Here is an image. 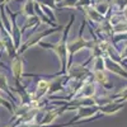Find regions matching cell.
<instances>
[{
    "instance_id": "9c48e42d",
    "label": "cell",
    "mask_w": 127,
    "mask_h": 127,
    "mask_svg": "<svg viewBox=\"0 0 127 127\" xmlns=\"http://www.w3.org/2000/svg\"><path fill=\"white\" fill-rule=\"evenodd\" d=\"M95 93H97V83L92 78V79H88L83 83L81 88L79 89V92L74 97H94Z\"/></svg>"
},
{
    "instance_id": "277c9868",
    "label": "cell",
    "mask_w": 127,
    "mask_h": 127,
    "mask_svg": "<svg viewBox=\"0 0 127 127\" xmlns=\"http://www.w3.org/2000/svg\"><path fill=\"white\" fill-rule=\"evenodd\" d=\"M66 75L69 76V79L85 81V80L93 78V71L90 67L87 66V64L71 62L66 69Z\"/></svg>"
},
{
    "instance_id": "8992f818",
    "label": "cell",
    "mask_w": 127,
    "mask_h": 127,
    "mask_svg": "<svg viewBox=\"0 0 127 127\" xmlns=\"http://www.w3.org/2000/svg\"><path fill=\"white\" fill-rule=\"evenodd\" d=\"M104 66H105V70L112 72L113 75H117L120 78L127 79V69H126L127 66L126 65H122V64L112 60L108 56H104Z\"/></svg>"
},
{
    "instance_id": "e0dca14e",
    "label": "cell",
    "mask_w": 127,
    "mask_h": 127,
    "mask_svg": "<svg viewBox=\"0 0 127 127\" xmlns=\"http://www.w3.org/2000/svg\"><path fill=\"white\" fill-rule=\"evenodd\" d=\"M8 95L4 93V92H1V90H0V105H1V107H5L10 113H12L13 114V112H14V109H15V107H17V105L13 103V102H10L8 98Z\"/></svg>"
},
{
    "instance_id": "7a4b0ae2",
    "label": "cell",
    "mask_w": 127,
    "mask_h": 127,
    "mask_svg": "<svg viewBox=\"0 0 127 127\" xmlns=\"http://www.w3.org/2000/svg\"><path fill=\"white\" fill-rule=\"evenodd\" d=\"M87 26V19H84L83 22V26L80 27V31H79V34L75 39L72 41H69L67 42V66L71 64L72 61V57L75 56L79 51H83V50H92L97 42V36L94 34L93 29L90 28V33L93 36V39H87L85 37L83 36V31H84V27Z\"/></svg>"
},
{
    "instance_id": "3957f363",
    "label": "cell",
    "mask_w": 127,
    "mask_h": 127,
    "mask_svg": "<svg viewBox=\"0 0 127 127\" xmlns=\"http://www.w3.org/2000/svg\"><path fill=\"white\" fill-rule=\"evenodd\" d=\"M62 29H64L62 26H56V27H51V28H48V29H43V31H38V32H36V33L32 34V36L24 42V43L19 47L18 54H19V55H23L24 52L28 51L31 47L38 46V43H39L41 41H43V38L51 36L52 33H56V32H59V31H62Z\"/></svg>"
},
{
    "instance_id": "5bb4252c",
    "label": "cell",
    "mask_w": 127,
    "mask_h": 127,
    "mask_svg": "<svg viewBox=\"0 0 127 127\" xmlns=\"http://www.w3.org/2000/svg\"><path fill=\"white\" fill-rule=\"evenodd\" d=\"M42 22H41V19H39V17L36 14V15H32V17H28L27 18V20L24 22V24H23V27H22V33L23 32H26L27 29H29V28H34V27H37V26H39Z\"/></svg>"
},
{
    "instance_id": "6da1fadb",
    "label": "cell",
    "mask_w": 127,
    "mask_h": 127,
    "mask_svg": "<svg viewBox=\"0 0 127 127\" xmlns=\"http://www.w3.org/2000/svg\"><path fill=\"white\" fill-rule=\"evenodd\" d=\"M75 20V17H71L70 22L65 26L64 32L60 37V39L56 43H50L46 41H41L38 46L43 50H48L52 51L54 54L57 56L59 62H60V71H57L56 74H54L52 76H59V75H65L66 74V69H67V42H69V33H70V28Z\"/></svg>"
},
{
    "instance_id": "ac0fdd59",
    "label": "cell",
    "mask_w": 127,
    "mask_h": 127,
    "mask_svg": "<svg viewBox=\"0 0 127 127\" xmlns=\"http://www.w3.org/2000/svg\"><path fill=\"white\" fill-rule=\"evenodd\" d=\"M93 64H92V71H99V70H105V66H104V56H98V57H94L93 60ZM90 61V62H92Z\"/></svg>"
},
{
    "instance_id": "44dd1931",
    "label": "cell",
    "mask_w": 127,
    "mask_h": 127,
    "mask_svg": "<svg viewBox=\"0 0 127 127\" xmlns=\"http://www.w3.org/2000/svg\"><path fill=\"white\" fill-rule=\"evenodd\" d=\"M5 127H14V125H12V123H10V125H8V126H5Z\"/></svg>"
},
{
    "instance_id": "7c38bea8",
    "label": "cell",
    "mask_w": 127,
    "mask_h": 127,
    "mask_svg": "<svg viewBox=\"0 0 127 127\" xmlns=\"http://www.w3.org/2000/svg\"><path fill=\"white\" fill-rule=\"evenodd\" d=\"M9 12V10H8ZM9 14L12 15V38H13V42H14V46L17 48V51L19 50L20 47V41H22V29H20V27L17 24V19H15V14L10 13Z\"/></svg>"
},
{
    "instance_id": "d6986e66",
    "label": "cell",
    "mask_w": 127,
    "mask_h": 127,
    "mask_svg": "<svg viewBox=\"0 0 127 127\" xmlns=\"http://www.w3.org/2000/svg\"><path fill=\"white\" fill-rule=\"evenodd\" d=\"M14 127H65L62 125H39L36 122H27V123H18Z\"/></svg>"
},
{
    "instance_id": "52a82bcc",
    "label": "cell",
    "mask_w": 127,
    "mask_h": 127,
    "mask_svg": "<svg viewBox=\"0 0 127 127\" xmlns=\"http://www.w3.org/2000/svg\"><path fill=\"white\" fill-rule=\"evenodd\" d=\"M65 112H69L67 107H65V105H59L55 108H46L45 116L39 125H54V122Z\"/></svg>"
},
{
    "instance_id": "603a6c76",
    "label": "cell",
    "mask_w": 127,
    "mask_h": 127,
    "mask_svg": "<svg viewBox=\"0 0 127 127\" xmlns=\"http://www.w3.org/2000/svg\"><path fill=\"white\" fill-rule=\"evenodd\" d=\"M33 1H37V0H33Z\"/></svg>"
},
{
    "instance_id": "9a60e30c",
    "label": "cell",
    "mask_w": 127,
    "mask_h": 127,
    "mask_svg": "<svg viewBox=\"0 0 127 127\" xmlns=\"http://www.w3.org/2000/svg\"><path fill=\"white\" fill-rule=\"evenodd\" d=\"M93 6H94V9L97 10L99 14H102L103 17H107V14L111 12V5H109L108 1H100V0H98V1L95 3Z\"/></svg>"
},
{
    "instance_id": "7402d4cb",
    "label": "cell",
    "mask_w": 127,
    "mask_h": 127,
    "mask_svg": "<svg viewBox=\"0 0 127 127\" xmlns=\"http://www.w3.org/2000/svg\"><path fill=\"white\" fill-rule=\"evenodd\" d=\"M0 66H3V64H1V62H0Z\"/></svg>"
},
{
    "instance_id": "30bf717a",
    "label": "cell",
    "mask_w": 127,
    "mask_h": 127,
    "mask_svg": "<svg viewBox=\"0 0 127 127\" xmlns=\"http://www.w3.org/2000/svg\"><path fill=\"white\" fill-rule=\"evenodd\" d=\"M123 105H125V103L109 100L107 103L99 105V113L103 116H112V114L118 113L121 109H123Z\"/></svg>"
},
{
    "instance_id": "2e32d148",
    "label": "cell",
    "mask_w": 127,
    "mask_h": 127,
    "mask_svg": "<svg viewBox=\"0 0 127 127\" xmlns=\"http://www.w3.org/2000/svg\"><path fill=\"white\" fill-rule=\"evenodd\" d=\"M109 98V100H114V102H120V103H126L127 102V87L122 88L121 90H118L117 93H114L113 95H107Z\"/></svg>"
},
{
    "instance_id": "5b68a950",
    "label": "cell",
    "mask_w": 127,
    "mask_h": 127,
    "mask_svg": "<svg viewBox=\"0 0 127 127\" xmlns=\"http://www.w3.org/2000/svg\"><path fill=\"white\" fill-rule=\"evenodd\" d=\"M10 71H12V75L15 80V85L20 87V79L24 75V64H23V59L22 55L17 54L14 57L10 59Z\"/></svg>"
},
{
    "instance_id": "4fadbf2b",
    "label": "cell",
    "mask_w": 127,
    "mask_h": 127,
    "mask_svg": "<svg viewBox=\"0 0 127 127\" xmlns=\"http://www.w3.org/2000/svg\"><path fill=\"white\" fill-rule=\"evenodd\" d=\"M34 5H36V1H33V0H27L22 8V14L26 18L36 15V6Z\"/></svg>"
},
{
    "instance_id": "ffe728a7",
    "label": "cell",
    "mask_w": 127,
    "mask_h": 127,
    "mask_svg": "<svg viewBox=\"0 0 127 127\" xmlns=\"http://www.w3.org/2000/svg\"><path fill=\"white\" fill-rule=\"evenodd\" d=\"M109 3L113 4L118 12H122V10L127 6V0H109Z\"/></svg>"
},
{
    "instance_id": "8fae6325",
    "label": "cell",
    "mask_w": 127,
    "mask_h": 127,
    "mask_svg": "<svg viewBox=\"0 0 127 127\" xmlns=\"http://www.w3.org/2000/svg\"><path fill=\"white\" fill-rule=\"evenodd\" d=\"M83 12H84V14H85V19H89L90 23H94V24H99V23L103 22V20L107 19L105 17H103L102 14H99L97 10L94 9L93 5L83 8Z\"/></svg>"
},
{
    "instance_id": "ba28073f",
    "label": "cell",
    "mask_w": 127,
    "mask_h": 127,
    "mask_svg": "<svg viewBox=\"0 0 127 127\" xmlns=\"http://www.w3.org/2000/svg\"><path fill=\"white\" fill-rule=\"evenodd\" d=\"M93 80L100 85L104 90H112L113 89V83L109 79V76L105 74V70L99 71H93Z\"/></svg>"
}]
</instances>
